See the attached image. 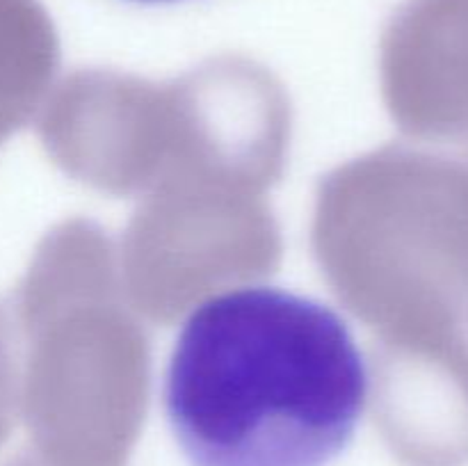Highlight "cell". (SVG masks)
<instances>
[{
	"mask_svg": "<svg viewBox=\"0 0 468 466\" xmlns=\"http://www.w3.org/2000/svg\"><path fill=\"white\" fill-rule=\"evenodd\" d=\"M368 393V364L332 306L240 286L187 315L163 397L192 466H329Z\"/></svg>",
	"mask_w": 468,
	"mask_h": 466,
	"instance_id": "6da1fadb",
	"label": "cell"
},
{
	"mask_svg": "<svg viewBox=\"0 0 468 466\" xmlns=\"http://www.w3.org/2000/svg\"><path fill=\"white\" fill-rule=\"evenodd\" d=\"M430 119L468 131V0H423L416 12Z\"/></svg>",
	"mask_w": 468,
	"mask_h": 466,
	"instance_id": "7a4b0ae2",
	"label": "cell"
},
{
	"mask_svg": "<svg viewBox=\"0 0 468 466\" xmlns=\"http://www.w3.org/2000/svg\"><path fill=\"white\" fill-rule=\"evenodd\" d=\"M12 5H14V0H0V37H3V32L7 30V21H9V14H12Z\"/></svg>",
	"mask_w": 468,
	"mask_h": 466,
	"instance_id": "3957f363",
	"label": "cell"
},
{
	"mask_svg": "<svg viewBox=\"0 0 468 466\" xmlns=\"http://www.w3.org/2000/svg\"><path fill=\"white\" fill-rule=\"evenodd\" d=\"M135 3H176V0H135Z\"/></svg>",
	"mask_w": 468,
	"mask_h": 466,
	"instance_id": "277c9868",
	"label": "cell"
}]
</instances>
